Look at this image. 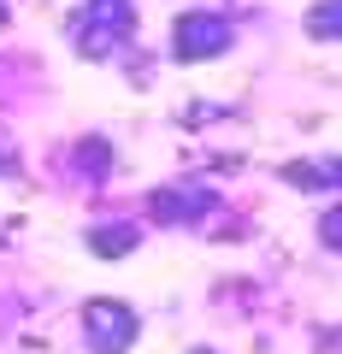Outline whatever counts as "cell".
<instances>
[{
    "label": "cell",
    "mask_w": 342,
    "mask_h": 354,
    "mask_svg": "<svg viewBox=\"0 0 342 354\" xmlns=\"http://www.w3.org/2000/svg\"><path fill=\"white\" fill-rule=\"evenodd\" d=\"M325 236H330V242H342V213H336V218L325 225Z\"/></svg>",
    "instance_id": "obj_1"
}]
</instances>
